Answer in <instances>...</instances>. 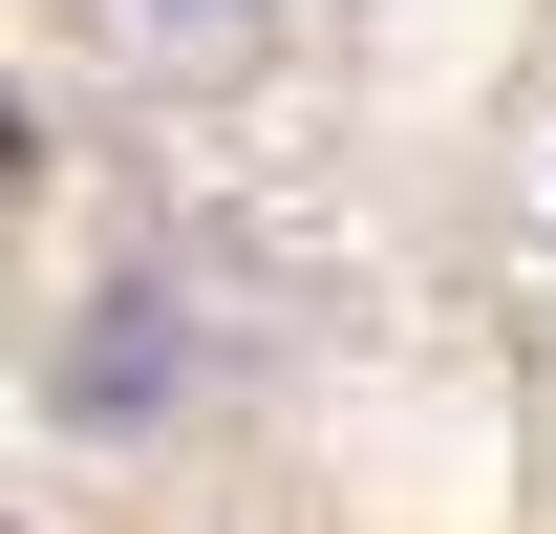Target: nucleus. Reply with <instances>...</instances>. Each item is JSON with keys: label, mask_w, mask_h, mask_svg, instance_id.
<instances>
[{"label": "nucleus", "mask_w": 556, "mask_h": 534, "mask_svg": "<svg viewBox=\"0 0 556 534\" xmlns=\"http://www.w3.org/2000/svg\"><path fill=\"white\" fill-rule=\"evenodd\" d=\"M150 22H193V0H150Z\"/></svg>", "instance_id": "f257e3e1"}]
</instances>
